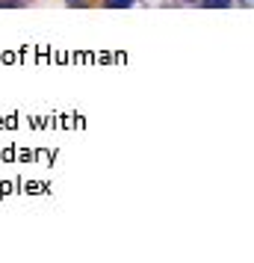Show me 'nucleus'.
Masks as SVG:
<instances>
[{
	"instance_id": "1",
	"label": "nucleus",
	"mask_w": 254,
	"mask_h": 263,
	"mask_svg": "<svg viewBox=\"0 0 254 263\" xmlns=\"http://www.w3.org/2000/svg\"><path fill=\"white\" fill-rule=\"evenodd\" d=\"M204 9H228V6H233V0H198Z\"/></svg>"
},
{
	"instance_id": "5",
	"label": "nucleus",
	"mask_w": 254,
	"mask_h": 263,
	"mask_svg": "<svg viewBox=\"0 0 254 263\" xmlns=\"http://www.w3.org/2000/svg\"><path fill=\"white\" fill-rule=\"evenodd\" d=\"M240 3H242V6H251V0H240Z\"/></svg>"
},
{
	"instance_id": "4",
	"label": "nucleus",
	"mask_w": 254,
	"mask_h": 263,
	"mask_svg": "<svg viewBox=\"0 0 254 263\" xmlns=\"http://www.w3.org/2000/svg\"><path fill=\"white\" fill-rule=\"evenodd\" d=\"M65 3H68V6H86L89 0H65Z\"/></svg>"
},
{
	"instance_id": "2",
	"label": "nucleus",
	"mask_w": 254,
	"mask_h": 263,
	"mask_svg": "<svg viewBox=\"0 0 254 263\" xmlns=\"http://www.w3.org/2000/svg\"><path fill=\"white\" fill-rule=\"evenodd\" d=\"M139 0H104V6L107 9H130V6H136Z\"/></svg>"
},
{
	"instance_id": "3",
	"label": "nucleus",
	"mask_w": 254,
	"mask_h": 263,
	"mask_svg": "<svg viewBox=\"0 0 254 263\" xmlns=\"http://www.w3.org/2000/svg\"><path fill=\"white\" fill-rule=\"evenodd\" d=\"M24 0H0V9H24Z\"/></svg>"
}]
</instances>
